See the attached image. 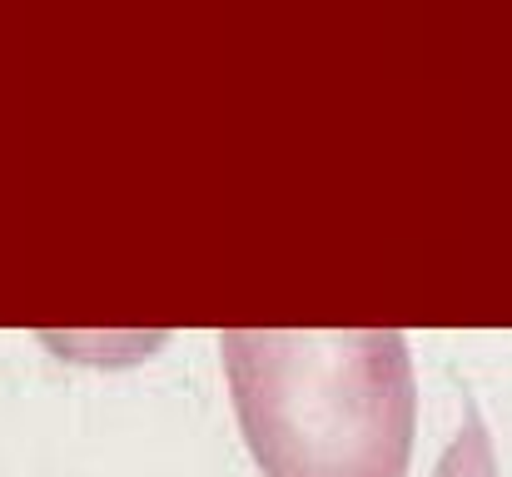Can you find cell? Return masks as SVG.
I'll return each instance as SVG.
<instances>
[{
    "label": "cell",
    "instance_id": "1",
    "mask_svg": "<svg viewBox=\"0 0 512 477\" xmlns=\"http://www.w3.org/2000/svg\"><path fill=\"white\" fill-rule=\"evenodd\" d=\"M224 373L264 477L408 473L418 398L403 333L229 328Z\"/></svg>",
    "mask_w": 512,
    "mask_h": 477
},
{
    "label": "cell",
    "instance_id": "2",
    "mask_svg": "<svg viewBox=\"0 0 512 477\" xmlns=\"http://www.w3.org/2000/svg\"><path fill=\"white\" fill-rule=\"evenodd\" d=\"M433 477H498V458H493V443H488V428L478 418H468L458 428V438L448 443L443 463L433 468Z\"/></svg>",
    "mask_w": 512,
    "mask_h": 477
}]
</instances>
